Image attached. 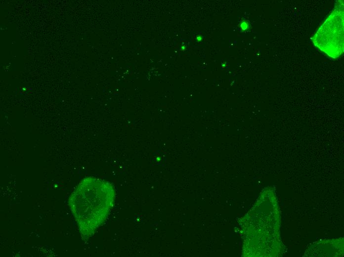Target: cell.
I'll return each mask as SVG.
<instances>
[{
  "instance_id": "1",
  "label": "cell",
  "mask_w": 344,
  "mask_h": 257,
  "mask_svg": "<svg viewBox=\"0 0 344 257\" xmlns=\"http://www.w3.org/2000/svg\"><path fill=\"white\" fill-rule=\"evenodd\" d=\"M115 197L113 185L104 180L90 176L80 182L69 205L84 238L91 236L105 221Z\"/></svg>"
}]
</instances>
